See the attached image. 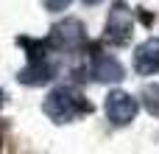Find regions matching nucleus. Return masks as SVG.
<instances>
[{"mask_svg":"<svg viewBox=\"0 0 159 154\" xmlns=\"http://www.w3.org/2000/svg\"><path fill=\"white\" fill-rule=\"evenodd\" d=\"M42 109H45V115H48L50 121L67 123V121H73L75 115H89V112H92V104L84 101V95H75V93H70V90H53V93L45 98Z\"/></svg>","mask_w":159,"mask_h":154,"instance_id":"obj_1","label":"nucleus"},{"mask_svg":"<svg viewBox=\"0 0 159 154\" xmlns=\"http://www.w3.org/2000/svg\"><path fill=\"white\" fill-rule=\"evenodd\" d=\"M134 31V14L129 8L126 0H115V6L109 8L106 17V28H103V42L109 45H129Z\"/></svg>","mask_w":159,"mask_h":154,"instance_id":"obj_2","label":"nucleus"},{"mask_svg":"<svg viewBox=\"0 0 159 154\" xmlns=\"http://www.w3.org/2000/svg\"><path fill=\"white\" fill-rule=\"evenodd\" d=\"M106 118L115 123V126H126V123H131L134 121V115H137V101L129 95V93H123V90H112L109 95H106Z\"/></svg>","mask_w":159,"mask_h":154,"instance_id":"obj_3","label":"nucleus"},{"mask_svg":"<svg viewBox=\"0 0 159 154\" xmlns=\"http://www.w3.org/2000/svg\"><path fill=\"white\" fill-rule=\"evenodd\" d=\"M50 45H56L59 51H73V48H78L81 42H84V25L75 20V17H67V20H61L59 25H53V31H50Z\"/></svg>","mask_w":159,"mask_h":154,"instance_id":"obj_4","label":"nucleus"},{"mask_svg":"<svg viewBox=\"0 0 159 154\" xmlns=\"http://www.w3.org/2000/svg\"><path fill=\"white\" fill-rule=\"evenodd\" d=\"M123 76H126L123 65L115 56L98 51V45H92V79L95 81H103V84H112V81H120Z\"/></svg>","mask_w":159,"mask_h":154,"instance_id":"obj_5","label":"nucleus"},{"mask_svg":"<svg viewBox=\"0 0 159 154\" xmlns=\"http://www.w3.org/2000/svg\"><path fill=\"white\" fill-rule=\"evenodd\" d=\"M134 70L140 76H154V73H159V39H145L134 51Z\"/></svg>","mask_w":159,"mask_h":154,"instance_id":"obj_6","label":"nucleus"},{"mask_svg":"<svg viewBox=\"0 0 159 154\" xmlns=\"http://www.w3.org/2000/svg\"><path fill=\"white\" fill-rule=\"evenodd\" d=\"M56 76V65L53 62H48V59H36V62H31L25 70H20V84H28V87H42V84H48L50 79Z\"/></svg>","mask_w":159,"mask_h":154,"instance_id":"obj_7","label":"nucleus"},{"mask_svg":"<svg viewBox=\"0 0 159 154\" xmlns=\"http://www.w3.org/2000/svg\"><path fill=\"white\" fill-rule=\"evenodd\" d=\"M17 45L28 51V59H31V62H36V59H45V56L50 53V48H53L48 36H45V39H31V36H20V39H17Z\"/></svg>","mask_w":159,"mask_h":154,"instance_id":"obj_8","label":"nucleus"},{"mask_svg":"<svg viewBox=\"0 0 159 154\" xmlns=\"http://www.w3.org/2000/svg\"><path fill=\"white\" fill-rule=\"evenodd\" d=\"M145 104H148V109H154L159 104V84H148L145 87Z\"/></svg>","mask_w":159,"mask_h":154,"instance_id":"obj_9","label":"nucleus"},{"mask_svg":"<svg viewBox=\"0 0 159 154\" xmlns=\"http://www.w3.org/2000/svg\"><path fill=\"white\" fill-rule=\"evenodd\" d=\"M70 3H73V0H42V6H45L48 11H64Z\"/></svg>","mask_w":159,"mask_h":154,"instance_id":"obj_10","label":"nucleus"},{"mask_svg":"<svg viewBox=\"0 0 159 154\" xmlns=\"http://www.w3.org/2000/svg\"><path fill=\"white\" fill-rule=\"evenodd\" d=\"M140 20H143V22H154V17H151V14H148V11H145V8H143V11H140Z\"/></svg>","mask_w":159,"mask_h":154,"instance_id":"obj_11","label":"nucleus"},{"mask_svg":"<svg viewBox=\"0 0 159 154\" xmlns=\"http://www.w3.org/2000/svg\"><path fill=\"white\" fill-rule=\"evenodd\" d=\"M84 3H87V6H98L101 0H84Z\"/></svg>","mask_w":159,"mask_h":154,"instance_id":"obj_12","label":"nucleus"},{"mask_svg":"<svg viewBox=\"0 0 159 154\" xmlns=\"http://www.w3.org/2000/svg\"><path fill=\"white\" fill-rule=\"evenodd\" d=\"M3 101H6V98H3V90H0V107H3Z\"/></svg>","mask_w":159,"mask_h":154,"instance_id":"obj_13","label":"nucleus"}]
</instances>
